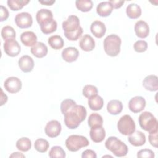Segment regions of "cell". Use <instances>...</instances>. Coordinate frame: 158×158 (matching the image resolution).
<instances>
[{
    "label": "cell",
    "mask_w": 158,
    "mask_h": 158,
    "mask_svg": "<svg viewBox=\"0 0 158 158\" xmlns=\"http://www.w3.org/2000/svg\"><path fill=\"white\" fill-rule=\"evenodd\" d=\"M62 126L60 123L56 120L48 122L44 128L46 135L49 138H56L58 136L61 131Z\"/></svg>",
    "instance_id": "8fae6325"
},
{
    "label": "cell",
    "mask_w": 158,
    "mask_h": 158,
    "mask_svg": "<svg viewBox=\"0 0 158 158\" xmlns=\"http://www.w3.org/2000/svg\"><path fill=\"white\" fill-rule=\"evenodd\" d=\"M90 30L93 35L97 38H101L106 32L105 24L99 20H95L92 22Z\"/></svg>",
    "instance_id": "e0dca14e"
},
{
    "label": "cell",
    "mask_w": 158,
    "mask_h": 158,
    "mask_svg": "<svg viewBox=\"0 0 158 158\" xmlns=\"http://www.w3.org/2000/svg\"><path fill=\"white\" fill-rule=\"evenodd\" d=\"M57 27V22L52 19V20L40 25V29L43 33L45 35L51 34L56 31Z\"/></svg>",
    "instance_id": "1f68e13d"
},
{
    "label": "cell",
    "mask_w": 158,
    "mask_h": 158,
    "mask_svg": "<svg viewBox=\"0 0 158 158\" xmlns=\"http://www.w3.org/2000/svg\"><path fill=\"white\" fill-rule=\"evenodd\" d=\"M88 104L91 110L98 111L102 108L104 105V100L102 97L96 94L88 98Z\"/></svg>",
    "instance_id": "484cf974"
},
{
    "label": "cell",
    "mask_w": 158,
    "mask_h": 158,
    "mask_svg": "<svg viewBox=\"0 0 158 158\" xmlns=\"http://www.w3.org/2000/svg\"><path fill=\"white\" fill-rule=\"evenodd\" d=\"M134 50L139 53L145 52L148 49V43L144 40L136 41L133 44Z\"/></svg>",
    "instance_id": "74e56055"
},
{
    "label": "cell",
    "mask_w": 158,
    "mask_h": 158,
    "mask_svg": "<svg viewBox=\"0 0 158 158\" xmlns=\"http://www.w3.org/2000/svg\"><path fill=\"white\" fill-rule=\"evenodd\" d=\"M60 110L64 116V123L69 129H75L84 121L87 115L86 108L77 105L72 99H66L60 104Z\"/></svg>",
    "instance_id": "6da1fadb"
},
{
    "label": "cell",
    "mask_w": 158,
    "mask_h": 158,
    "mask_svg": "<svg viewBox=\"0 0 158 158\" xmlns=\"http://www.w3.org/2000/svg\"><path fill=\"white\" fill-rule=\"evenodd\" d=\"M79 56V51L75 47H67L62 51V57L67 62H73L77 60Z\"/></svg>",
    "instance_id": "9a60e30c"
},
{
    "label": "cell",
    "mask_w": 158,
    "mask_h": 158,
    "mask_svg": "<svg viewBox=\"0 0 158 158\" xmlns=\"http://www.w3.org/2000/svg\"><path fill=\"white\" fill-rule=\"evenodd\" d=\"M1 106H2L3 104H4L8 99L7 96L4 93L2 88H1Z\"/></svg>",
    "instance_id": "ee69618b"
},
{
    "label": "cell",
    "mask_w": 158,
    "mask_h": 158,
    "mask_svg": "<svg viewBox=\"0 0 158 158\" xmlns=\"http://www.w3.org/2000/svg\"><path fill=\"white\" fill-rule=\"evenodd\" d=\"M146 102L145 99L139 96L132 98L128 102V108L133 113H139L145 108Z\"/></svg>",
    "instance_id": "7c38bea8"
},
{
    "label": "cell",
    "mask_w": 158,
    "mask_h": 158,
    "mask_svg": "<svg viewBox=\"0 0 158 158\" xmlns=\"http://www.w3.org/2000/svg\"><path fill=\"white\" fill-rule=\"evenodd\" d=\"M38 2L43 5H46V6H51L54 3H55L56 1L54 0H44V1H38Z\"/></svg>",
    "instance_id": "f6af8a7d"
},
{
    "label": "cell",
    "mask_w": 158,
    "mask_h": 158,
    "mask_svg": "<svg viewBox=\"0 0 158 158\" xmlns=\"http://www.w3.org/2000/svg\"><path fill=\"white\" fill-rule=\"evenodd\" d=\"M49 156L51 158H64L66 156L65 151L61 146H54L51 148L49 152Z\"/></svg>",
    "instance_id": "d590c367"
},
{
    "label": "cell",
    "mask_w": 158,
    "mask_h": 158,
    "mask_svg": "<svg viewBox=\"0 0 158 158\" xmlns=\"http://www.w3.org/2000/svg\"><path fill=\"white\" fill-rule=\"evenodd\" d=\"M76 7L83 12H86L91 10L93 6L91 0H77L75 1Z\"/></svg>",
    "instance_id": "d6a6232c"
},
{
    "label": "cell",
    "mask_w": 158,
    "mask_h": 158,
    "mask_svg": "<svg viewBox=\"0 0 158 158\" xmlns=\"http://www.w3.org/2000/svg\"><path fill=\"white\" fill-rule=\"evenodd\" d=\"M89 144L88 139L82 135H72L65 140V146L67 149L71 152H76L83 147Z\"/></svg>",
    "instance_id": "8992f818"
},
{
    "label": "cell",
    "mask_w": 158,
    "mask_h": 158,
    "mask_svg": "<svg viewBox=\"0 0 158 158\" xmlns=\"http://www.w3.org/2000/svg\"><path fill=\"white\" fill-rule=\"evenodd\" d=\"M141 12L140 6L135 3L130 4L126 8V14L127 16L131 19L139 18L141 15Z\"/></svg>",
    "instance_id": "4316f807"
},
{
    "label": "cell",
    "mask_w": 158,
    "mask_h": 158,
    "mask_svg": "<svg viewBox=\"0 0 158 158\" xmlns=\"http://www.w3.org/2000/svg\"><path fill=\"white\" fill-rule=\"evenodd\" d=\"M82 158H96L97 155L96 152L91 149H86L82 152Z\"/></svg>",
    "instance_id": "b9f144b4"
},
{
    "label": "cell",
    "mask_w": 158,
    "mask_h": 158,
    "mask_svg": "<svg viewBox=\"0 0 158 158\" xmlns=\"http://www.w3.org/2000/svg\"><path fill=\"white\" fill-rule=\"evenodd\" d=\"M89 136L93 142L99 143L104 139L106 136V131L102 126L91 128Z\"/></svg>",
    "instance_id": "7402d4cb"
},
{
    "label": "cell",
    "mask_w": 158,
    "mask_h": 158,
    "mask_svg": "<svg viewBox=\"0 0 158 158\" xmlns=\"http://www.w3.org/2000/svg\"><path fill=\"white\" fill-rule=\"evenodd\" d=\"M144 88L150 91H157L158 89V78L155 75L146 76L143 81Z\"/></svg>",
    "instance_id": "ac0fdd59"
},
{
    "label": "cell",
    "mask_w": 158,
    "mask_h": 158,
    "mask_svg": "<svg viewBox=\"0 0 158 158\" xmlns=\"http://www.w3.org/2000/svg\"><path fill=\"white\" fill-rule=\"evenodd\" d=\"M113 10V7L109 1L101 2L96 7L97 14L102 17L109 16Z\"/></svg>",
    "instance_id": "cb8c5ba5"
},
{
    "label": "cell",
    "mask_w": 158,
    "mask_h": 158,
    "mask_svg": "<svg viewBox=\"0 0 158 158\" xmlns=\"http://www.w3.org/2000/svg\"><path fill=\"white\" fill-rule=\"evenodd\" d=\"M48 43L52 49L56 50L62 49L64 45V40L59 35H52L50 36L48 38Z\"/></svg>",
    "instance_id": "83f0119b"
},
{
    "label": "cell",
    "mask_w": 158,
    "mask_h": 158,
    "mask_svg": "<svg viewBox=\"0 0 158 158\" xmlns=\"http://www.w3.org/2000/svg\"><path fill=\"white\" fill-rule=\"evenodd\" d=\"M18 64L20 69L25 73L31 72L34 67L33 59L28 55L22 56L19 59Z\"/></svg>",
    "instance_id": "4fadbf2b"
},
{
    "label": "cell",
    "mask_w": 158,
    "mask_h": 158,
    "mask_svg": "<svg viewBox=\"0 0 158 158\" xmlns=\"http://www.w3.org/2000/svg\"><path fill=\"white\" fill-rule=\"evenodd\" d=\"M30 2L29 0H8L7 4L10 10L17 11Z\"/></svg>",
    "instance_id": "4dcf8cb0"
},
{
    "label": "cell",
    "mask_w": 158,
    "mask_h": 158,
    "mask_svg": "<svg viewBox=\"0 0 158 158\" xmlns=\"http://www.w3.org/2000/svg\"><path fill=\"white\" fill-rule=\"evenodd\" d=\"M88 124L90 128L102 127L103 124L102 116L98 113H93L90 114L88 119Z\"/></svg>",
    "instance_id": "f1b7e54d"
},
{
    "label": "cell",
    "mask_w": 158,
    "mask_h": 158,
    "mask_svg": "<svg viewBox=\"0 0 158 158\" xmlns=\"http://www.w3.org/2000/svg\"><path fill=\"white\" fill-rule=\"evenodd\" d=\"M79 46L83 51L89 52L94 49L95 47V41L91 36L85 34L81 37L79 42Z\"/></svg>",
    "instance_id": "d6986e66"
},
{
    "label": "cell",
    "mask_w": 158,
    "mask_h": 158,
    "mask_svg": "<svg viewBox=\"0 0 158 158\" xmlns=\"http://www.w3.org/2000/svg\"><path fill=\"white\" fill-rule=\"evenodd\" d=\"M15 22L20 28H28L33 24V18L30 14L23 12L17 14L15 17Z\"/></svg>",
    "instance_id": "9c48e42d"
},
{
    "label": "cell",
    "mask_w": 158,
    "mask_h": 158,
    "mask_svg": "<svg viewBox=\"0 0 158 158\" xmlns=\"http://www.w3.org/2000/svg\"><path fill=\"white\" fill-rule=\"evenodd\" d=\"M4 87L9 93H16L22 88V81L17 77H10L4 81Z\"/></svg>",
    "instance_id": "30bf717a"
},
{
    "label": "cell",
    "mask_w": 158,
    "mask_h": 158,
    "mask_svg": "<svg viewBox=\"0 0 158 158\" xmlns=\"http://www.w3.org/2000/svg\"><path fill=\"white\" fill-rule=\"evenodd\" d=\"M36 19L40 26L54 19L52 12L49 9H41L37 12L36 14Z\"/></svg>",
    "instance_id": "44dd1931"
},
{
    "label": "cell",
    "mask_w": 158,
    "mask_h": 158,
    "mask_svg": "<svg viewBox=\"0 0 158 158\" xmlns=\"http://www.w3.org/2000/svg\"><path fill=\"white\" fill-rule=\"evenodd\" d=\"M148 139L149 143L154 148H157V132L149 133L148 136Z\"/></svg>",
    "instance_id": "60d3db41"
},
{
    "label": "cell",
    "mask_w": 158,
    "mask_h": 158,
    "mask_svg": "<svg viewBox=\"0 0 158 158\" xmlns=\"http://www.w3.org/2000/svg\"><path fill=\"white\" fill-rule=\"evenodd\" d=\"M138 122L140 127L149 133L157 132L158 122L151 112H143L139 115Z\"/></svg>",
    "instance_id": "5b68a950"
},
{
    "label": "cell",
    "mask_w": 158,
    "mask_h": 158,
    "mask_svg": "<svg viewBox=\"0 0 158 158\" xmlns=\"http://www.w3.org/2000/svg\"><path fill=\"white\" fill-rule=\"evenodd\" d=\"M105 146L117 157L125 156L128 151V146L115 136L109 137L105 142Z\"/></svg>",
    "instance_id": "3957f363"
},
{
    "label": "cell",
    "mask_w": 158,
    "mask_h": 158,
    "mask_svg": "<svg viewBox=\"0 0 158 158\" xmlns=\"http://www.w3.org/2000/svg\"><path fill=\"white\" fill-rule=\"evenodd\" d=\"M9 11L6 7L3 6H0V21H6L9 17Z\"/></svg>",
    "instance_id": "ab89813d"
},
{
    "label": "cell",
    "mask_w": 158,
    "mask_h": 158,
    "mask_svg": "<svg viewBox=\"0 0 158 158\" xmlns=\"http://www.w3.org/2000/svg\"><path fill=\"white\" fill-rule=\"evenodd\" d=\"M146 136L140 131H135L132 134L128 135V141L133 146H141L146 143Z\"/></svg>",
    "instance_id": "5bb4252c"
},
{
    "label": "cell",
    "mask_w": 158,
    "mask_h": 158,
    "mask_svg": "<svg viewBox=\"0 0 158 158\" xmlns=\"http://www.w3.org/2000/svg\"><path fill=\"white\" fill-rule=\"evenodd\" d=\"M25 155H23L22 153L19 152H13L12 154L10 155L9 157H25Z\"/></svg>",
    "instance_id": "bcb514c9"
},
{
    "label": "cell",
    "mask_w": 158,
    "mask_h": 158,
    "mask_svg": "<svg viewBox=\"0 0 158 158\" xmlns=\"http://www.w3.org/2000/svg\"><path fill=\"white\" fill-rule=\"evenodd\" d=\"M3 48L5 53L10 57L17 56L21 51V47L15 39L6 40Z\"/></svg>",
    "instance_id": "ba28073f"
},
{
    "label": "cell",
    "mask_w": 158,
    "mask_h": 158,
    "mask_svg": "<svg viewBox=\"0 0 158 158\" xmlns=\"http://www.w3.org/2000/svg\"><path fill=\"white\" fill-rule=\"evenodd\" d=\"M16 148L20 151L27 152L31 148V140L27 137H22L16 142Z\"/></svg>",
    "instance_id": "f546056e"
},
{
    "label": "cell",
    "mask_w": 158,
    "mask_h": 158,
    "mask_svg": "<svg viewBox=\"0 0 158 158\" xmlns=\"http://www.w3.org/2000/svg\"><path fill=\"white\" fill-rule=\"evenodd\" d=\"M20 41L25 46L31 47L37 42V36L34 32L27 31L20 35Z\"/></svg>",
    "instance_id": "603a6c76"
},
{
    "label": "cell",
    "mask_w": 158,
    "mask_h": 158,
    "mask_svg": "<svg viewBox=\"0 0 158 158\" xmlns=\"http://www.w3.org/2000/svg\"><path fill=\"white\" fill-rule=\"evenodd\" d=\"M109 2L112 6L113 9H115L120 8L125 2L124 1H118V0H110L109 1Z\"/></svg>",
    "instance_id": "7bdbcfd3"
},
{
    "label": "cell",
    "mask_w": 158,
    "mask_h": 158,
    "mask_svg": "<svg viewBox=\"0 0 158 158\" xmlns=\"http://www.w3.org/2000/svg\"><path fill=\"white\" fill-rule=\"evenodd\" d=\"M121 43V39L118 35L115 34L108 35L103 41L104 49L106 54L110 57L118 56L120 52Z\"/></svg>",
    "instance_id": "277c9868"
},
{
    "label": "cell",
    "mask_w": 158,
    "mask_h": 158,
    "mask_svg": "<svg viewBox=\"0 0 158 158\" xmlns=\"http://www.w3.org/2000/svg\"><path fill=\"white\" fill-rule=\"evenodd\" d=\"M31 53L37 58L45 57L48 52V47L42 42H36L30 49Z\"/></svg>",
    "instance_id": "ffe728a7"
},
{
    "label": "cell",
    "mask_w": 158,
    "mask_h": 158,
    "mask_svg": "<svg viewBox=\"0 0 158 158\" xmlns=\"http://www.w3.org/2000/svg\"><path fill=\"white\" fill-rule=\"evenodd\" d=\"M64 35L70 41H77L83 33V28L80 26V20L75 15H70L62 22Z\"/></svg>",
    "instance_id": "7a4b0ae2"
},
{
    "label": "cell",
    "mask_w": 158,
    "mask_h": 158,
    "mask_svg": "<svg viewBox=\"0 0 158 158\" xmlns=\"http://www.w3.org/2000/svg\"><path fill=\"white\" fill-rule=\"evenodd\" d=\"M82 93H83V95L85 98H89L94 95L98 94V88L94 85H86L83 88Z\"/></svg>",
    "instance_id": "8d00e7d4"
},
{
    "label": "cell",
    "mask_w": 158,
    "mask_h": 158,
    "mask_svg": "<svg viewBox=\"0 0 158 158\" xmlns=\"http://www.w3.org/2000/svg\"><path fill=\"white\" fill-rule=\"evenodd\" d=\"M1 36L3 40H7L9 39H15L16 36V32L13 27L9 25L4 26L1 30Z\"/></svg>",
    "instance_id": "836d02e7"
},
{
    "label": "cell",
    "mask_w": 158,
    "mask_h": 158,
    "mask_svg": "<svg viewBox=\"0 0 158 158\" xmlns=\"http://www.w3.org/2000/svg\"><path fill=\"white\" fill-rule=\"evenodd\" d=\"M123 109V104L122 102L117 99L110 100L107 105V112L114 115H116L121 113Z\"/></svg>",
    "instance_id": "d4e9b609"
},
{
    "label": "cell",
    "mask_w": 158,
    "mask_h": 158,
    "mask_svg": "<svg viewBox=\"0 0 158 158\" xmlns=\"http://www.w3.org/2000/svg\"><path fill=\"white\" fill-rule=\"evenodd\" d=\"M117 128L122 135L128 136L135 131L136 125L130 115H124L118 121Z\"/></svg>",
    "instance_id": "52a82bcc"
},
{
    "label": "cell",
    "mask_w": 158,
    "mask_h": 158,
    "mask_svg": "<svg viewBox=\"0 0 158 158\" xmlns=\"http://www.w3.org/2000/svg\"><path fill=\"white\" fill-rule=\"evenodd\" d=\"M49 147V144L48 141L43 138L37 139L34 144L35 149L39 152L43 153L48 151Z\"/></svg>",
    "instance_id": "e575fe53"
},
{
    "label": "cell",
    "mask_w": 158,
    "mask_h": 158,
    "mask_svg": "<svg viewBox=\"0 0 158 158\" xmlns=\"http://www.w3.org/2000/svg\"><path fill=\"white\" fill-rule=\"evenodd\" d=\"M136 36L140 38H146L149 33V27L148 24L143 20L138 21L134 27Z\"/></svg>",
    "instance_id": "2e32d148"
},
{
    "label": "cell",
    "mask_w": 158,
    "mask_h": 158,
    "mask_svg": "<svg viewBox=\"0 0 158 158\" xmlns=\"http://www.w3.org/2000/svg\"><path fill=\"white\" fill-rule=\"evenodd\" d=\"M154 152L149 149H143L137 152V157L139 158H154Z\"/></svg>",
    "instance_id": "f35d334b"
}]
</instances>
